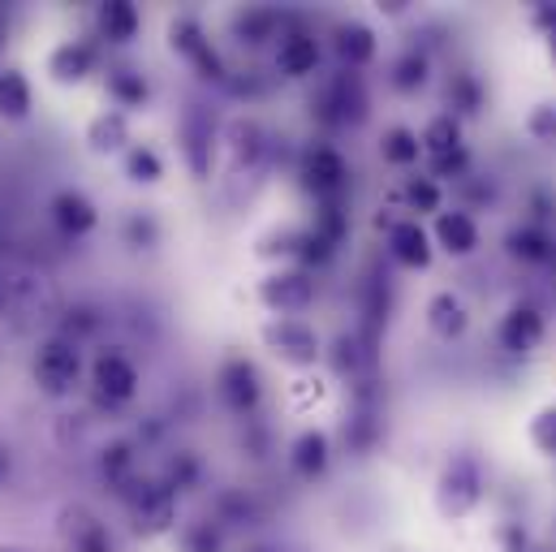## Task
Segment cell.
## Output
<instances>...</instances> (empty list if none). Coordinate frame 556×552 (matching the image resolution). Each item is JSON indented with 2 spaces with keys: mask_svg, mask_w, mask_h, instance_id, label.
<instances>
[{
  "mask_svg": "<svg viewBox=\"0 0 556 552\" xmlns=\"http://www.w3.org/2000/svg\"><path fill=\"white\" fill-rule=\"evenodd\" d=\"M483 488H488L483 484V466L470 453H453L444 462L440 479H435V510H440V518H448V523L470 518L483 505Z\"/></svg>",
  "mask_w": 556,
  "mask_h": 552,
  "instance_id": "1",
  "label": "cell"
},
{
  "mask_svg": "<svg viewBox=\"0 0 556 552\" xmlns=\"http://www.w3.org/2000/svg\"><path fill=\"white\" fill-rule=\"evenodd\" d=\"M422 160H427V177H466L470 173V151L462 138V122L453 113H435L422 126Z\"/></svg>",
  "mask_w": 556,
  "mask_h": 552,
  "instance_id": "2",
  "label": "cell"
},
{
  "mask_svg": "<svg viewBox=\"0 0 556 552\" xmlns=\"http://www.w3.org/2000/svg\"><path fill=\"white\" fill-rule=\"evenodd\" d=\"M122 501H126L139 536H164L177 527V492L164 479H135L122 492Z\"/></svg>",
  "mask_w": 556,
  "mask_h": 552,
  "instance_id": "3",
  "label": "cell"
},
{
  "mask_svg": "<svg viewBox=\"0 0 556 552\" xmlns=\"http://www.w3.org/2000/svg\"><path fill=\"white\" fill-rule=\"evenodd\" d=\"M367 104H371V100H367L363 74H354V70H341L337 78H328L324 91H319V100H311L319 126H328V130H337V126H358V122L367 117Z\"/></svg>",
  "mask_w": 556,
  "mask_h": 552,
  "instance_id": "4",
  "label": "cell"
},
{
  "mask_svg": "<svg viewBox=\"0 0 556 552\" xmlns=\"http://www.w3.org/2000/svg\"><path fill=\"white\" fill-rule=\"evenodd\" d=\"M35 385L52 398H65L78 376H83V354H78V341L70 337H48L39 350H35Z\"/></svg>",
  "mask_w": 556,
  "mask_h": 552,
  "instance_id": "5",
  "label": "cell"
},
{
  "mask_svg": "<svg viewBox=\"0 0 556 552\" xmlns=\"http://www.w3.org/2000/svg\"><path fill=\"white\" fill-rule=\"evenodd\" d=\"M168 48L177 52V57H186L207 83H220V87H229V70H225V61H220V52L212 48V39L203 35V26L194 22V17H173L168 22Z\"/></svg>",
  "mask_w": 556,
  "mask_h": 552,
  "instance_id": "6",
  "label": "cell"
},
{
  "mask_svg": "<svg viewBox=\"0 0 556 552\" xmlns=\"http://www.w3.org/2000/svg\"><path fill=\"white\" fill-rule=\"evenodd\" d=\"M260 302L280 319H298L315 302V280L306 268H273L260 280Z\"/></svg>",
  "mask_w": 556,
  "mask_h": 552,
  "instance_id": "7",
  "label": "cell"
},
{
  "mask_svg": "<svg viewBox=\"0 0 556 552\" xmlns=\"http://www.w3.org/2000/svg\"><path fill=\"white\" fill-rule=\"evenodd\" d=\"M260 337H264V346L277 354L280 363H289V367H315V359L324 354L319 350V333L306 319H280V315H273Z\"/></svg>",
  "mask_w": 556,
  "mask_h": 552,
  "instance_id": "8",
  "label": "cell"
},
{
  "mask_svg": "<svg viewBox=\"0 0 556 552\" xmlns=\"http://www.w3.org/2000/svg\"><path fill=\"white\" fill-rule=\"evenodd\" d=\"M544 337H548V319H544V311H540L535 302H514V306L501 315V324H496V341H501V350L514 354V359L535 354V350L544 346Z\"/></svg>",
  "mask_w": 556,
  "mask_h": 552,
  "instance_id": "9",
  "label": "cell"
},
{
  "mask_svg": "<svg viewBox=\"0 0 556 552\" xmlns=\"http://www.w3.org/2000/svg\"><path fill=\"white\" fill-rule=\"evenodd\" d=\"M91 393H96L100 406H126V402L139 393V367H135L126 354L104 350V354L91 363Z\"/></svg>",
  "mask_w": 556,
  "mask_h": 552,
  "instance_id": "10",
  "label": "cell"
},
{
  "mask_svg": "<svg viewBox=\"0 0 556 552\" xmlns=\"http://www.w3.org/2000/svg\"><path fill=\"white\" fill-rule=\"evenodd\" d=\"M380 229H389V255L410 268V273H427L431 268V255H435V242H431V229L418 225V216H397V221H384L380 216Z\"/></svg>",
  "mask_w": 556,
  "mask_h": 552,
  "instance_id": "11",
  "label": "cell"
},
{
  "mask_svg": "<svg viewBox=\"0 0 556 552\" xmlns=\"http://www.w3.org/2000/svg\"><path fill=\"white\" fill-rule=\"evenodd\" d=\"M298 177H302V186H306L315 199H328V203H332V199L345 190L350 168H345L341 151H332V147H306V151H302V164H298Z\"/></svg>",
  "mask_w": 556,
  "mask_h": 552,
  "instance_id": "12",
  "label": "cell"
},
{
  "mask_svg": "<svg viewBox=\"0 0 556 552\" xmlns=\"http://www.w3.org/2000/svg\"><path fill=\"white\" fill-rule=\"evenodd\" d=\"M216 393L220 402L233 414H251L264 402V380H260V367L251 359H229L216 376Z\"/></svg>",
  "mask_w": 556,
  "mask_h": 552,
  "instance_id": "13",
  "label": "cell"
},
{
  "mask_svg": "<svg viewBox=\"0 0 556 552\" xmlns=\"http://www.w3.org/2000/svg\"><path fill=\"white\" fill-rule=\"evenodd\" d=\"M431 242H435V251H444L448 260H470V255L479 251L483 234H479V221H475L466 208H444V212L435 216V225H431Z\"/></svg>",
  "mask_w": 556,
  "mask_h": 552,
  "instance_id": "14",
  "label": "cell"
},
{
  "mask_svg": "<svg viewBox=\"0 0 556 552\" xmlns=\"http://www.w3.org/2000/svg\"><path fill=\"white\" fill-rule=\"evenodd\" d=\"M427 328H431V337H440V341H462L466 328H470V306L462 302V293L435 289V293L427 298Z\"/></svg>",
  "mask_w": 556,
  "mask_h": 552,
  "instance_id": "15",
  "label": "cell"
},
{
  "mask_svg": "<svg viewBox=\"0 0 556 552\" xmlns=\"http://www.w3.org/2000/svg\"><path fill=\"white\" fill-rule=\"evenodd\" d=\"M212 142H216V130H212V117L194 104L181 122V151H186V164L194 177H207L212 173Z\"/></svg>",
  "mask_w": 556,
  "mask_h": 552,
  "instance_id": "16",
  "label": "cell"
},
{
  "mask_svg": "<svg viewBox=\"0 0 556 552\" xmlns=\"http://www.w3.org/2000/svg\"><path fill=\"white\" fill-rule=\"evenodd\" d=\"M315 65H319V43H315V35L311 30H285L277 39V70L285 78H306V74H315Z\"/></svg>",
  "mask_w": 556,
  "mask_h": 552,
  "instance_id": "17",
  "label": "cell"
},
{
  "mask_svg": "<svg viewBox=\"0 0 556 552\" xmlns=\"http://www.w3.org/2000/svg\"><path fill=\"white\" fill-rule=\"evenodd\" d=\"M332 48H337V57H341V65L345 70H367L371 61H376V30L367 26V22H341L337 30H332Z\"/></svg>",
  "mask_w": 556,
  "mask_h": 552,
  "instance_id": "18",
  "label": "cell"
},
{
  "mask_svg": "<svg viewBox=\"0 0 556 552\" xmlns=\"http://www.w3.org/2000/svg\"><path fill=\"white\" fill-rule=\"evenodd\" d=\"M61 536H65V549L70 552H113V540L104 531V523L87 510H65L61 514Z\"/></svg>",
  "mask_w": 556,
  "mask_h": 552,
  "instance_id": "19",
  "label": "cell"
},
{
  "mask_svg": "<svg viewBox=\"0 0 556 552\" xmlns=\"http://www.w3.org/2000/svg\"><path fill=\"white\" fill-rule=\"evenodd\" d=\"M52 221H56V229H61L65 238H87V234L100 225V212H96V203H91L87 195L61 190V195L52 199Z\"/></svg>",
  "mask_w": 556,
  "mask_h": 552,
  "instance_id": "20",
  "label": "cell"
},
{
  "mask_svg": "<svg viewBox=\"0 0 556 552\" xmlns=\"http://www.w3.org/2000/svg\"><path fill=\"white\" fill-rule=\"evenodd\" d=\"M505 251H509L518 264H548L556 255L553 229H540V225L522 221V225H514V229L505 234Z\"/></svg>",
  "mask_w": 556,
  "mask_h": 552,
  "instance_id": "21",
  "label": "cell"
},
{
  "mask_svg": "<svg viewBox=\"0 0 556 552\" xmlns=\"http://www.w3.org/2000/svg\"><path fill=\"white\" fill-rule=\"evenodd\" d=\"M328 462H332V444H328V436L324 431H302L293 444H289V466H293V475L298 479H319L324 471H328Z\"/></svg>",
  "mask_w": 556,
  "mask_h": 552,
  "instance_id": "22",
  "label": "cell"
},
{
  "mask_svg": "<svg viewBox=\"0 0 556 552\" xmlns=\"http://www.w3.org/2000/svg\"><path fill=\"white\" fill-rule=\"evenodd\" d=\"M91 65H96V52H91V43H83V39H70V43H61V48L48 57V74H52L56 83H83V78L91 74Z\"/></svg>",
  "mask_w": 556,
  "mask_h": 552,
  "instance_id": "23",
  "label": "cell"
},
{
  "mask_svg": "<svg viewBox=\"0 0 556 552\" xmlns=\"http://www.w3.org/2000/svg\"><path fill=\"white\" fill-rule=\"evenodd\" d=\"M87 142L96 151H130V122H126V113L122 109H104L100 117H91Z\"/></svg>",
  "mask_w": 556,
  "mask_h": 552,
  "instance_id": "24",
  "label": "cell"
},
{
  "mask_svg": "<svg viewBox=\"0 0 556 552\" xmlns=\"http://www.w3.org/2000/svg\"><path fill=\"white\" fill-rule=\"evenodd\" d=\"M444 96H448V113L462 122V117H475L479 109H483V83H479V74H470V70H457L453 78H448V87H444Z\"/></svg>",
  "mask_w": 556,
  "mask_h": 552,
  "instance_id": "25",
  "label": "cell"
},
{
  "mask_svg": "<svg viewBox=\"0 0 556 552\" xmlns=\"http://www.w3.org/2000/svg\"><path fill=\"white\" fill-rule=\"evenodd\" d=\"M233 30H238L242 43L260 48V43H268V39H280V35H285V22H280L277 9H247V13L233 17Z\"/></svg>",
  "mask_w": 556,
  "mask_h": 552,
  "instance_id": "26",
  "label": "cell"
},
{
  "mask_svg": "<svg viewBox=\"0 0 556 552\" xmlns=\"http://www.w3.org/2000/svg\"><path fill=\"white\" fill-rule=\"evenodd\" d=\"M100 475H104V484H109V488L126 492V488L139 479V462H135V449H130L126 440L109 444V449L100 453Z\"/></svg>",
  "mask_w": 556,
  "mask_h": 552,
  "instance_id": "27",
  "label": "cell"
},
{
  "mask_svg": "<svg viewBox=\"0 0 556 552\" xmlns=\"http://www.w3.org/2000/svg\"><path fill=\"white\" fill-rule=\"evenodd\" d=\"M100 35L113 43H130L139 35V9L130 0H109L100 4Z\"/></svg>",
  "mask_w": 556,
  "mask_h": 552,
  "instance_id": "28",
  "label": "cell"
},
{
  "mask_svg": "<svg viewBox=\"0 0 556 552\" xmlns=\"http://www.w3.org/2000/svg\"><path fill=\"white\" fill-rule=\"evenodd\" d=\"M427 74H431V57H427V52H418V48H406V52L393 61L389 83H393V91L415 96V91H422V87H427Z\"/></svg>",
  "mask_w": 556,
  "mask_h": 552,
  "instance_id": "29",
  "label": "cell"
},
{
  "mask_svg": "<svg viewBox=\"0 0 556 552\" xmlns=\"http://www.w3.org/2000/svg\"><path fill=\"white\" fill-rule=\"evenodd\" d=\"M402 199H406V212H418V216H440V212H444V190H440V181L427 177V173L406 177Z\"/></svg>",
  "mask_w": 556,
  "mask_h": 552,
  "instance_id": "30",
  "label": "cell"
},
{
  "mask_svg": "<svg viewBox=\"0 0 556 552\" xmlns=\"http://www.w3.org/2000/svg\"><path fill=\"white\" fill-rule=\"evenodd\" d=\"M380 155L393 164V168H415L422 160V138L410 130V126H393L380 138Z\"/></svg>",
  "mask_w": 556,
  "mask_h": 552,
  "instance_id": "31",
  "label": "cell"
},
{
  "mask_svg": "<svg viewBox=\"0 0 556 552\" xmlns=\"http://www.w3.org/2000/svg\"><path fill=\"white\" fill-rule=\"evenodd\" d=\"M109 96L117 100V109H142L151 100V87H147L142 74L117 65V70H109Z\"/></svg>",
  "mask_w": 556,
  "mask_h": 552,
  "instance_id": "32",
  "label": "cell"
},
{
  "mask_svg": "<svg viewBox=\"0 0 556 552\" xmlns=\"http://www.w3.org/2000/svg\"><path fill=\"white\" fill-rule=\"evenodd\" d=\"M30 113V83L17 70H0V117L22 122Z\"/></svg>",
  "mask_w": 556,
  "mask_h": 552,
  "instance_id": "33",
  "label": "cell"
},
{
  "mask_svg": "<svg viewBox=\"0 0 556 552\" xmlns=\"http://www.w3.org/2000/svg\"><path fill=\"white\" fill-rule=\"evenodd\" d=\"M527 440L540 457H556V402L553 406H540L527 423Z\"/></svg>",
  "mask_w": 556,
  "mask_h": 552,
  "instance_id": "34",
  "label": "cell"
},
{
  "mask_svg": "<svg viewBox=\"0 0 556 552\" xmlns=\"http://www.w3.org/2000/svg\"><path fill=\"white\" fill-rule=\"evenodd\" d=\"M181 549L186 552H225V531H220V523H190L186 531H181Z\"/></svg>",
  "mask_w": 556,
  "mask_h": 552,
  "instance_id": "35",
  "label": "cell"
},
{
  "mask_svg": "<svg viewBox=\"0 0 556 552\" xmlns=\"http://www.w3.org/2000/svg\"><path fill=\"white\" fill-rule=\"evenodd\" d=\"M126 177L151 186V181H160V177H164V164H160V155H155L151 147H142L139 142V147H130V151H126Z\"/></svg>",
  "mask_w": 556,
  "mask_h": 552,
  "instance_id": "36",
  "label": "cell"
},
{
  "mask_svg": "<svg viewBox=\"0 0 556 552\" xmlns=\"http://www.w3.org/2000/svg\"><path fill=\"white\" fill-rule=\"evenodd\" d=\"M328 247H337L341 238H345V216H341V208L337 203H324L319 212H315V225H311Z\"/></svg>",
  "mask_w": 556,
  "mask_h": 552,
  "instance_id": "37",
  "label": "cell"
},
{
  "mask_svg": "<svg viewBox=\"0 0 556 552\" xmlns=\"http://www.w3.org/2000/svg\"><path fill=\"white\" fill-rule=\"evenodd\" d=\"M229 142H233L238 155L255 160V155L264 151V130H260L255 122H233V126H229Z\"/></svg>",
  "mask_w": 556,
  "mask_h": 552,
  "instance_id": "38",
  "label": "cell"
},
{
  "mask_svg": "<svg viewBox=\"0 0 556 552\" xmlns=\"http://www.w3.org/2000/svg\"><path fill=\"white\" fill-rule=\"evenodd\" d=\"M126 242L130 247H155L160 242V225L151 212H130L126 216Z\"/></svg>",
  "mask_w": 556,
  "mask_h": 552,
  "instance_id": "39",
  "label": "cell"
},
{
  "mask_svg": "<svg viewBox=\"0 0 556 552\" xmlns=\"http://www.w3.org/2000/svg\"><path fill=\"white\" fill-rule=\"evenodd\" d=\"M199 479V462L190 457V453H177L173 462H168V471H164V484L173 488V492H181V488H190Z\"/></svg>",
  "mask_w": 556,
  "mask_h": 552,
  "instance_id": "40",
  "label": "cell"
},
{
  "mask_svg": "<svg viewBox=\"0 0 556 552\" xmlns=\"http://www.w3.org/2000/svg\"><path fill=\"white\" fill-rule=\"evenodd\" d=\"M96 328H100L96 306H74V311H65V333H70V341H78V337H87V333H96Z\"/></svg>",
  "mask_w": 556,
  "mask_h": 552,
  "instance_id": "41",
  "label": "cell"
},
{
  "mask_svg": "<svg viewBox=\"0 0 556 552\" xmlns=\"http://www.w3.org/2000/svg\"><path fill=\"white\" fill-rule=\"evenodd\" d=\"M531 135L540 138V142H556V109L553 104H540V109L531 113Z\"/></svg>",
  "mask_w": 556,
  "mask_h": 552,
  "instance_id": "42",
  "label": "cell"
},
{
  "mask_svg": "<svg viewBox=\"0 0 556 552\" xmlns=\"http://www.w3.org/2000/svg\"><path fill=\"white\" fill-rule=\"evenodd\" d=\"M509 552H548V549H535V544H527V540H522V544H514Z\"/></svg>",
  "mask_w": 556,
  "mask_h": 552,
  "instance_id": "43",
  "label": "cell"
},
{
  "mask_svg": "<svg viewBox=\"0 0 556 552\" xmlns=\"http://www.w3.org/2000/svg\"><path fill=\"white\" fill-rule=\"evenodd\" d=\"M4 475H9V453L0 449V479H4Z\"/></svg>",
  "mask_w": 556,
  "mask_h": 552,
  "instance_id": "44",
  "label": "cell"
},
{
  "mask_svg": "<svg viewBox=\"0 0 556 552\" xmlns=\"http://www.w3.org/2000/svg\"><path fill=\"white\" fill-rule=\"evenodd\" d=\"M548 48H553V61H556V30L548 35Z\"/></svg>",
  "mask_w": 556,
  "mask_h": 552,
  "instance_id": "45",
  "label": "cell"
},
{
  "mask_svg": "<svg viewBox=\"0 0 556 552\" xmlns=\"http://www.w3.org/2000/svg\"><path fill=\"white\" fill-rule=\"evenodd\" d=\"M0 48H4V22H0Z\"/></svg>",
  "mask_w": 556,
  "mask_h": 552,
  "instance_id": "46",
  "label": "cell"
},
{
  "mask_svg": "<svg viewBox=\"0 0 556 552\" xmlns=\"http://www.w3.org/2000/svg\"><path fill=\"white\" fill-rule=\"evenodd\" d=\"M0 302H4V285H0Z\"/></svg>",
  "mask_w": 556,
  "mask_h": 552,
  "instance_id": "47",
  "label": "cell"
},
{
  "mask_svg": "<svg viewBox=\"0 0 556 552\" xmlns=\"http://www.w3.org/2000/svg\"><path fill=\"white\" fill-rule=\"evenodd\" d=\"M0 552H22V549H0Z\"/></svg>",
  "mask_w": 556,
  "mask_h": 552,
  "instance_id": "48",
  "label": "cell"
},
{
  "mask_svg": "<svg viewBox=\"0 0 556 552\" xmlns=\"http://www.w3.org/2000/svg\"><path fill=\"white\" fill-rule=\"evenodd\" d=\"M251 552H273V549H251Z\"/></svg>",
  "mask_w": 556,
  "mask_h": 552,
  "instance_id": "49",
  "label": "cell"
},
{
  "mask_svg": "<svg viewBox=\"0 0 556 552\" xmlns=\"http://www.w3.org/2000/svg\"><path fill=\"white\" fill-rule=\"evenodd\" d=\"M389 552H406V549H389Z\"/></svg>",
  "mask_w": 556,
  "mask_h": 552,
  "instance_id": "50",
  "label": "cell"
}]
</instances>
